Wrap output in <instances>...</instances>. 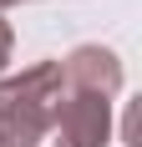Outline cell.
Returning a JSON list of instances; mask_svg holds the SVG:
<instances>
[{"mask_svg":"<svg viewBox=\"0 0 142 147\" xmlns=\"http://www.w3.org/2000/svg\"><path fill=\"white\" fill-rule=\"evenodd\" d=\"M56 66H61V81L76 91H91V96H107V102H117V91H122V61L107 46H76Z\"/></svg>","mask_w":142,"mask_h":147,"instance_id":"3","label":"cell"},{"mask_svg":"<svg viewBox=\"0 0 142 147\" xmlns=\"http://www.w3.org/2000/svg\"><path fill=\"white\" fill-rule=\"evenodd\" d=\"M10 51H15V36H10V20L0 15V71H5V61H10Z\"/></svg>","mask_w":142,"mask_h":147,"instance_id":"4","label":"cell"},{"mask_svg":"<svg viewBox=\"0 0 142 147\" xmlns=\"http://www.w3.org/2000/svg\"><path fill=\"white\" fill-rule=\"evenodd\" d=\"M10 5H26V0H0V10H10Z\"/></svg>","mask_w":142,"mask_h":147,"instance_id":"5","label":"cell"},{"mask_svg":"<svg viewBox=\"0 0 142 147\" xmlns=\"http://www.w3.org/2000/svg\"><path fill=\"white\" fill-rule=\"evenodd\" d=\"M107 142H112V102L61 81L36 147H107Z\"/></svg>","mask_w":142,"mask_h":147,"instance_id":"2","label":"cell"},{"mask_svg":"<svg viewBox=\"0 0 142 147\" xmlns=\"http://www.w3.org/2000/svg\"><path fill=\"white\" fill-rule=\"evenodd\" d=\"M61 86L56 61H36L20 76H0V147H36Z\"/></svg>","mask_w":142,"mask_h":147,"instance_id":"1","label":"cell"}]
</instances>
